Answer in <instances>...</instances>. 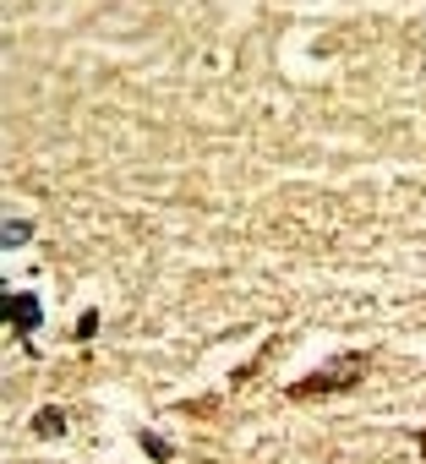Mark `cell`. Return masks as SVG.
Masks as SVG:
<instances>
[{
	"label": "cell",
	"instance_id": "6da1fadb",
	"mask_svg": "<svg viewBox=\"0 0 426 464\" xmlns=\"http://www.w3.org/2000/svg\"><path fill=\"white\" fill-rule=\"evenodd\" d=\"M366 366H372V355H366V350H350V355H334V361H323L312 377L290 382L285 393H290L295 404H323V399H334V393H350V388L366 377Z\"/></svg>",
	"mask_w": 426,
	"mask_h": 464
},
{
	"label": "cell",
	"instance_id": "7a4b0ae2",
	"mask_svg": "<svg viewBox=\"0 0 426 464\" xmlns=\"http://www.w3.org/2000/svg\"><path fill=\"white\" fill-rule=\"evenodd\" d=\"M0 317H6V323L23 334V344L34 350V334H39V323H44L39 295H28V290H0Z\"/></svg>",
	"mask_w": 426,
	"mask_h": 464
},
{
	"label": "cell",
	"instance_id": "3957f363",
	"mask_svg": "<svg viewBox=\"0 0 426 464\" xmlns=\"http://www.w3.org/2000/svg\"><path fill=\"white\" fill-rule=\"evenodd\" d=\"M34 431H39V437H61V431H66V410H61V404H44V410L34 415Z\"/></svg>",
	"mask_w": 426,
	"mask_h": 464
},
{
	"label": "cell",
	"instance_id": "277c9868",
	"mask_svg": "<svg viewBox=\"0 0 426 464\" xmlns=\"http://www.w3.org/2000/svg\"><path fill=\"white\" fill-rule=\"evenodd\" d=\"M23 241H34V224L12 218V224H6V246H23Z\"/></svg>",
	"mask_w": 426,
	"mask_h": 464
},
{
	"label": "cell",
	"instance_id": "5b68a950",
	"mask_svg": "<svg viewBox=\"0 0 426 464\" xmlns=\"http://www.w3.org/2000/svg\"><path fill=\"white\" fill-rule=\"evenodd\" d=\"M142 448H148V453H153V459H159V464H164V459H169V448H164V437H153V431H142Z\"/></svg>",
	"mask_w": 426,
	"mask_h": 464
},
{
	"label": "cell",
	"instance_id": "8992f818",
	"mask_svg": "<svg viewBox=\"0 0 426 464\" xmlns=\"http://www.w3.org/2000/svg\"><path fill=\"white\" fill-rule=\"evenodd\" d=\"M93 328H99V312H82L77 317V339H93Z\"/></svg>",
	"mask_w": 426,
	"mask_h": 464
},
{
	"label": "cell",
	"instance_id": "52a82bcc",
	"mask_svg": "<svg viewBox=\"0 0 426 464\" xmlns=\"http://www.w3.org/2000/svg\"><path fill=\"white\" fill-rule=\"evenodd\" d=\"M415 448H421V453H426V426H421V431H415Z\"/></svg>",
	"mask_w": 426,
	"mask_h": 464
}]
</instances>
